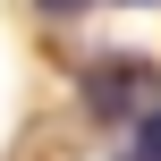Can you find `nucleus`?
Instances as JSON below:
<instances>
[{"instance_id": "obj_1", "label": "nucleus", "mask_w": 161, "mask_h": 161, "mask_svg": "<svg viewBox=\"0 0 161 161\" xmlns=\"http://www.w3.org/2000/svg\"><path fill=\"white\" fill-rule=\"evenodd\" d=\"M85 102H93L102 119H127V110H144V102H153V68L110 59V68H93V76H85Z\"/></svg>"}, {"instance_id": "obj_2", "label": "nucleus", "mask_w": 161, "mask_h": 161, "mask_svg": "<svg viewBox=\"0 0 161 161\" xmlns=\"http://www.w3.org/2000/svg\"><path fill=\"white\" fill-rule=\"evenodd\" d=\"M136 161H161V102L136 110Z\"/></svg>"}, {"instance_id": "obj_3", "label": "nucleus", "mask_w": 161, "mask_h": 161, "mask_svg": "<svg viewBox=\"0 0 161 161\" xmlns=\"http://www.w3.org/2000/svg\"><path fill=\"white\" fill-rule=\"evenodd\" d=\"M42 8H51V17H76V8H85V0H42Z\"/></svg>"}]
</instances>
